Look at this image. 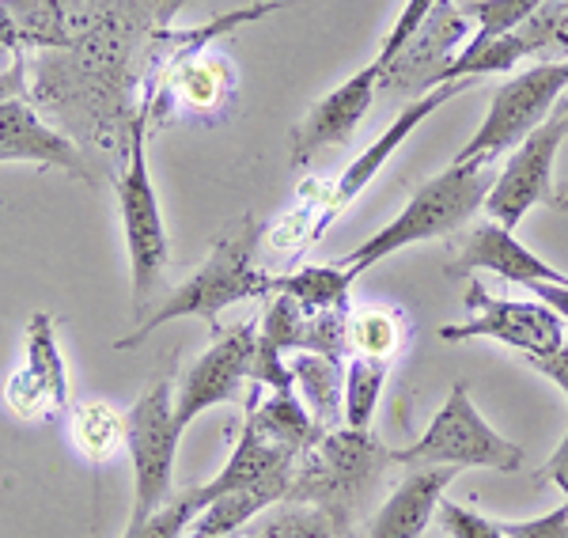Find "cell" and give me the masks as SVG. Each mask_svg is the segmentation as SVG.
Listing matches in <instances>:
<instances>
[{
  "instance_id": "obj_1",
  "label": "cell",
  "mask_w": 568,
  "mask_h": 538,
  "mask_svg": "<svg viewBox=\"0 0 568 538\" xmlns=\"http://www.w3.org/2000/svg\"><path fill=\"white\" fill-rule=\"evenodd\" d=\"M136 72L91 61L77 50H42L34 61V99L61 118V133L80 149H130V133L141 111H133Z\"/></svg>"
},
{
  "instance_id": "obj_2",
  "label": "cell",
  "mask_w": 568,
  "mask_h": 538,
  "mask_svg": "<svg viewBox=\"0 0 568 538\" xmlns=\"http://www.w3.org/2000/svg\"><path fill=\"white\" fill-rule=\"evenodd\" d=\"M258 224L243 221L235 232L220 235L209 251V258L182 281L179 288H171L163 300H155L149 315L136 318L133 334L118 337L114 349H133L144 337L155 334L160 326L175 323V318H205L213 331H220V312L243 300H265L273 296L277 273H265L254 266V251H258Z\"/></svg>"
},
{
  "instance_id": "obj_3",
  "label": "cell",
  "mask_w": 568,
  "mask_h": 538,
  "mask_svg": "<svg viewBox=\"0 0 568 538\" xmlns=\"http://www.w3.org/2000/svg\"><path fill=\"white\" fill-rule=\"evenodd\" d=\"M493 182H497V168H493V163H485V160L452 163V168L439 171L436 179H428L390 224H383L379 232L368 235V240H364L361 247H353L342 262L361 277L375 262L390 258V254H398L406 247L459 235L466 221H470L478 209H485V197H489Z\"/></svg>"
},
{
  "instance_id": "obj_4",
  "label": "cell",
  "mask_w": 568,
  "mask_h": 538,
  "mask_svg": "<svg viewBox=\"0 0 568 538\" xmlns=\"http://www.w3.org/2000/svg\"><path fill=\"white\" fill-rule=\"evenodd\" d=\"M383 467H390V451H383L368 428H329L296 463V478L284 505L315 508L329 519L337 538H349L356 508Z\"/></svg>"
},
{
  "instance_id": "obj_5",
  "label": "cell",
  "mask_w": 568,
  "mask_h": 538,
  "mask_svg": "<svg viewBox=\"0 0 568 538\" xmlns=\"http://www.w3.org/2000/svg\"><path fill=\"white\" fill-rule=\"evenodd\" d=\"M149 111L141 106L130 149L122 156V171L114 179L118 209H122V232H125V251H130V277H133V312L144 318V307L155 304V288H160L163 273L171 266V243L168 227H163L160 197L152 186L149 171Z\"/></svg>"
},
{
  "instance_id": "obj_6",
  "label": "cell",
  "mask_w": 568,
  "mask_h": 538,
  "mask_svg": "<svg viewBox=\"0 0 568 538\" xmlns=\"http://www.w3.org/2000/svg\"><path fill=\"white\" fill-rule=\"evenodd\" d=\"M394 467H485V470H519L524 467V448L493 428L470 403L466 383H455L447 390V403L436 409L425 433L409 448L390 451Z\"/></svg>"
},
{
  "instance_id": "obj_7",
  "label": "cell",
  "mask_w": 568,
  "mask_h": 538,
  "mask_svg": "<svg viewBox=\"0 0 568 538\" xmlns=\"http://www.w3.org/2000/svg\"><path fill=\"white\" fill-rule=\"evenodd\" d=\"M182 428L175 422V390L168 379L152 383L125 414V455L133 467V508L130 524H144L175 497V455Z\"/></svg>"
},
{
  "instance_id": "obj_8",
  "label": "cell",
  "mask_w": 568,
  "mask_h": 538,
  "mask_svg": "<svg viewBox=\"0 0 568 538\" xmlns=\"http://www.w3.org/2000/svg\"><path fill=\"white\" fill-rule=\"evenodd\" d=\"M565 91H568V61H538V65L508 77L493 91L489 111H485L478 133L463 144L455 163H470V160L493 163L504 152L519 149L557 111Z\"/></svg>"
},
{
  "instance_id": "obj_9",
  "label": "cell",
  "mask_w": 568,
  "mask_h": 538,
  "mask_svg": "<svg viewBox=\"0 0 568 538\" xmlns=\"http://www.w3.org/2000/svg\"><path fill=\"white\" fill-rule=\"evenodd\" d=\"M565 141H568V111L557 106L519 149H511L508 163L497 171V182H493L489 197H485L489 221L516 232V227L524 224V216L538 205L568 213V197L557 190V179H554V168H557V156H561Z\"/></svg>"
},
{
  "instance_id": "obj_10",
  "label": "cell",
  "mask_w": 568,
  "mask_h": 538,
  "mask_svg": "<svg viewBox=\"0 0 568 538\" xmlns=\"http://www.w3.org/2000/svg\"><path fill=\"white\" fill-rule=\"evenodd\" d=\"M474 23L466 20L463 4L436 0V8L425 16V23L409 34V42L390 58V65L379 69V95L390 103H414L433 88L447 84V69L463 53Z\"/></svg>"
},
{
  "instance_id": "obj_11",
  "label": "cell",
  "mask_w": 568,
  "mask_h": 538,
  "mask_svg": "<svg viewBox=\"0 0 568 538\" xmlns=\"http://www.w3.org/2000/svg\"><path fill=\"white\" fill-rule=\"evenodd\" d=\"M466 307H470L466 323L439 326L444 342H474V337H485V342H500V345H508V349H519L527 361L549 357V353L568 345L565 318L535 296L497 300L489 288H481L478 281H474V285L466 288Z\"/></svg>"
},
{
  "instance_id": "obj_12",
  "label": "cell",
  "mask_w": 568,
  "mask_h": 538,
  "mask_svg": "<svg viewBox=\"0 0 568 538\" xmlns=\"http://www.w3.org/2000/svg\"><path fill=\"white\" fill-rule=\"evenodd\" d=\"M254 349H258V326L254 323L213 331V345L190 364L186 376L175 387V422L182 433L201 414H209V409L224 403H240L246 383H251Z\"/></svg>"
},
{
  "instance_id": "obj_13",
  "label": "cell",
  "mask_w": 568,
  "mask_h": 538,
  "mask_svg": "<svg viewBox=\"0 0 568 538\" xmlns=\"http://www.w3.org/2000/svg\"><path fill=\"white\" fill-rule=\"evenodd\" d=\"M375 99H379V65L368 61L361 72H353L329 95L318 99L304 114V122L292 130V168H307L323 149L349 144Z\"/></svg>"
},
{
  "instance_id": "obj_14",
  "label": "cell",
  "mask_w": 568,
  "mask_h": 538,
  "mask_svg": "<svg viewBox=\"0 0 568 538\" xmlns=\"http://www.w3.org/2000/svg\"><path fill=\"white\" fill-rule=\"evenodd\" d=\"M470 88H478V80H447V84H439V88H433L428 95H420V99H414V103H406L398 111V118L383 130L375 141L368 144V149L356 156L349 168L337 175V182H334V190H329V197H326V216L323 221L329 224L334 221L337 213H342L345 205H353L356 197L364 194V190L372 186V179L379 175L383 168H387V160L398 152V144L406 141L409 133L417 130L425 118H433L439 106L444 103H452V99H459V95H466Z\"/></svg>"
},
{
  "instance_id": "obj_15",
  "label": "cell",
  "mask_w": 568,
  "mask_h": 538,
  "mask_svg": "<svg viewBox=\"0 0 568 538\" xmlns=\"http://www.w3.org/2000/svg\"><path fill=\"white\" fill-rule=\"evenodd\" d=\"M478 270H489L497 277L511 281V285H568V277L561 270H554L549 262L538 258L535 251H527L524 243L516 240L511 227H504L497 221H485L466 227L459 235V251L447 262V277H470Z\"/></svg>"
},
{
  "instance_id": "obj_16",
  "label": "cell",
  "mask_w": 568,
  "mask_h": 538,
  "mask_svg": "<svg viewBox=\"0 0 568 538\" xmlns=\"http://www.w3.org/2000/svg\"><path fill=\"white\" fill-rule=\"evenodd\" d=\"M4 398L12 414L20 417H42L50 409H61L69 403V372L61 361V345L53 334V318L39 312L27 323V353L23 368L8 379Z\"/></svg>"
},
{
  "instance_id": "obj_17",
  "label": "cell",
  "mask_w": 568,
  "mask_h": 538,
  "mask_svg": "<svg viewBox=\"0 0 568 538\" xmlns=\"http://www.w3.org/2000/svg\"><path fill=\"white\" fill-rule=\"evenodd\" d=\"M0 163H39V168H61L72 179H95L84 149L72 136L42 122L34 106L23 99H0Z\"/></svg>"
},
{
  "instance_id": "obj_18",
  "label": "cell",
  "mask_w": 568,
  "mask_h": 538,
  "mask_svg": "<svg viewBox=\"0 0 568 538\" xmlns=\"http://www.w3.org/2000/svg\"><path fill=\"white\" fill-rule=\"evenodd\" d=\"M296 463H300L296 451L284 448L277 436L265 433L254 417H246L240 440H235V448H232V455H227L224 467L216 470V478L205 481V486H197V489H190V494H194V505L201 512L209 500L232 494V489H246V486H258V481H265V478L296 474Z\"/></svg>"
},
{
  "instance_id": "obj_19",
  "label": "cell",
  "mask_w": 568,
  "mask_h": 538,
  "mask_svg": "<svg viewBox=\"0 0 568 538\" xmlns=\"http://www.w3.org/2000/svg\"><path fill=\"white\" fill-rule=\"evenodd\" d=\"M455 474H459L455 467H409L406 478L394 486V494L375 512L368 538H420L436 519V508Z\"/></svg>"
},
{
  "instance_id": "obj_20",
  "label": "cell",
  "mask_w": 568,
  "mask_h": 538,
  "mask_svg": "<svg viewBox=\"0 0 568 538\" xmlns=\"http://www.w3.org/2000/svg\"><path fill=\"white\" fill-rule=\"evenodd\" d=\"M292 478H296V474L265 478L258 486L232 489V494L209 500V505L194 516L186 538H235L254 516H262L265 508L284 505V497H288V489H292Z\"/></svg>"
},
{
  "instance_id": "obj_21",
  "label": "cell",
  "mask_w": 568,
  "mask_h": 538,
  "mask_svg": "<svg viewBox=\"0 0 568 538\" xmlns=\"http://www.w3.org/2000/svg\"><path fill=\"white\" fill-rule=\"evenodd\" d=\"M292 387L300 390V403L315 417L318 428L329 433L337 422H345V368L337 357H323V353H296L288 361Z\"/></svg>"
},
{
  "instance_id": "obj_22",
  "label": "cell",
  "mask_w": 568,
  "mask_h": 538,
  "mask_svg": "<svg viewBox=\"0 0 568 538\" xmlns=\"http://www.w3.org/2000/svg\"><path fill=\"white\" fill-rule=\"evenodd\" d=\"M171 95H179V103L194 114H216L220 106L232 99V72L216 53H190L171 65Z\"/></svg>"
},
{
  "instance_id": "obj_23",
  "label": "cell",
  "mask_w": 568,
  "mask_h": 538,
  "mask_svg": "<svg viewBox=\"0 0 568 538\" xmlns=\"http://www.w3.org/2000/svg\"><path fill=\"white\" fill-rule=\"evenodd\" d=\"M356 273L345 262L334 266H300L296 273H277L273 296L296 300L304 312H349V292Z\"/></svg>"
},
{
  "instance_id": "obj_24",
  "label": "cell",
  "mask_w": 568,
  "mask_h": 538,
  "mask_svg": "<svg viewBox=\"0 0 568 538\" xmlns=\"http://www.w3.org/2000/svg\"><path fill=\"white\" fill-rule=\"evenodd\" d=\"M345 337H349V357L390 361L402 349L406 323H402L398 307H356L349 312Z\"/></svg>"
},
{
  "instance_id": "obj_25",
  "label": "cell",
  "mask_w": 568,
  "mask_h": 538,
  "mask_svg": "<svg viewBox=\"0 0 568 538\" xmlns=\"http://www.w3.org/2000/svg\"><path fill=\"white\" fill-rule=\"evenodd\" d=\"M390 376V361L349 357L345 364V428H368L379 409L383 387Z\"/></svg>"
},
{
  "instance_id": "obj_26",
  "label": "cell",
  "mask_w": 568,
  "mask_h": 538,
  "mask_svg": "<svg viewBox=\"0 0 568 538\" xmlns=\"http://www.w3.org/2000/svg\"><path fill=\"white\" fill-rule=\"evenodd\" d=\"M72 440L88 459H106L114 448H125V414H114L106 403H88L72 414Z\"/></svg>"
},
{
  "instance_id": "obj_27",
  "label": "cell",
  "mask_w": 568,
  "mask_h": 538,
  "mask_svg": "<svg viewBox=\"0 0 568 538\" xmlns=\"http://www.w3.org/2000/svg\"><path fill=\"white\" fill-rule=\"evenodd\" d=\"M546 0H466L463 12L466 20L474 23V39L470 42H489V39H500V34L516 31L527 16H535Z\"/></svg>"
},
{
  "instance_id": "obj_28",
  "label": "cell",
  "mask_w": 568,
  "mask_h": 538,
  "mask_svg": "<svg viewBox=\"0 0 568 538\" xmlns=\"http://www.w3.org/2000/svg\"><path fill=\"white\" fill-rule=\"evenodd\" d=\"M194 516H197L194 494H190V489H182V494L171 497L168 505H163L160 512H152L144 524L125 527L122 538H186Z\"/></svg>"
},
{
  "instance_id": "obj_29",
  "label": "cell",
  "mask_w": 568,
  "mask_h": 538,
  "mask_svg": "<svg viewBox=\"0 0 568 538\" xmlns=\"http://www.w3.org/2000/svg\"><path fill=\"white\" fill-rule=\"evenodd\" d=\"M254 538H337L334 527L323 512L307 505H277V512L270 516V524L262 527Z\"/></svg>"
},
{
  "instance_id": "obj_30",
  "label": "cell",
  "mask_w": 568,
  "mask_h": 538,
  "mask_svg": "<svg viewBox=\"0 0 568 538\" xmlns=\"http://www.w3.org/2000/svg\"><path fill=\"white\" fill-rule=\"evenodd\" d=\"M436 524L444 527L447 538H508L500 531V524H493V519H485L466 505H455V500H439Z\"/></svg>"
},
{
  "instance_id": "obj_31",
  "label": "cell",
  "mask_w": 568,
  "mask_h": 538,
  "mask_svg": "<svg viewBox=\"0 0 568 538\" xmlns=\"http://www.w3.org/2000/svg\"><path fill=\"white\" fill-rule=\"evenodd\" d=\"M436 8V0H406V8H402L398 16H394V23H390V31H387V39H383V45H379V53H375V65H390V58L394 53L402 50V45L409 42V34L417 31L420 23H425V16L433 12Z\"/></svg>"
},
{
  "instance_id": "obj_32",
  "label": "cell",
  "mask_w": 568,
  "mask_h": 538,
  "mask_svg": "<svg viewBox=\"0 0 568 538\" xmlns=\"http://www.w3.org/2000/svg\"><path fill=\"white\" fill-rule=\"evenodd\" d=\"M500 531L508 538H568V500L538 519H511V524H500Z\"/></svg>"
},
{
  "instance_id": "obj_33",
  "label": "cell",
  "mask_w": 568,
  "mask_h": 538,
  "mask_svg": "<svg viewBox=\"0 0 568 538\" xmlns=\"http://www.w3.org/2000/svg\"><path fill=\"white\" fill-rule=\"evenodd\" d=\"M535 478H542V481H554L557 489L565 494V500H568V433H565V440L557 444V451L549 455V459L538 467V474Z\"/></svg>"
},
{
  "instance_id": "obj_34",
  "label": "cell",
  "mask_w": 568,
  "mask_h": 538,
  "mask_svg": "<svg viewBox=\"0 0 568 538\" xmlns=\"http://www.w3.org/2000/svg\"><path fill=\"white\" fill-rule=\"evenodd\" d=\"M530 364H535L549 383H557V387L568 395V345H561L557 353H549V357H535Z\"/></svg>"
},
{
  "instance_id": "obj_35",
  "label": "cell",
  "mask_w": 568,
  "mask_h": 538,
  "mask_svg": "<svg viewBox=\"0 0 568 538\" xmlns=\"http://www.w3.org/2000/svg\"><path fill=\"white\" fill-rule=\"evenodd\" d=\"M23 88V65H12L0 77V99H16V91Z\"/></svg>"
},
{
  "instance_id": "obj_36",
  "label": "cell",
  "mask_w": 568,
  "mask_h": 538,
  "mask_svg": "<svg viewBox=\"0 0 568 538\" xmlns=\"http://www.w3.org/2000/svg\"><path fill=\"white\" fill-rule=\"evenodd\" d=\"M557 106H561V111H568V91H565V95H561V103H557Z\"/></svg>"
}]
</instances>
